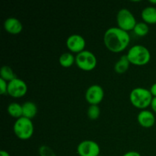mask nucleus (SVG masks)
Masks as SVG:
<instances>
[{"label": "nucleus", "mask_w": 156, "mask_h": 156, "mask_svg": "<svg viewBox=\"0 0 156 156\" xmlns=\"http://www.w3.org/2000/svg\"><path fill=\"white\" fill-rule=\"evenodd\" d=\"M130 43L129 33L118 27L108 28L104 34V44L112 53H120L127 48Z\"/></svg>", "instance_id": "f257e3e1"}, {"label": "nucleus", "mask_w": 156, "mask_h": 156, "mask_svg": "<svg viewBox=\"0 0 156 156\" xmlns=\"http://www.w3.org/2000/svg\"><path fill=\"white\" fill-rule=\"evenodd\" d=\"M152 98L150 90L141 87L133 88L129 94V101L133 106L142 111L150 106Z\"/></svg>", "instance_id": "f03ea898"}, {"label": "nucleus", "mask_w": 156, "mask_h": 156, "mask_svg": "<svg viewBox=\"0 0 156 156\" xmlns=\"http://www.w3.org/2000/svg\"><path fill=\"white\" fill-rule=\"evenodd\" d=\"M126 56L130 64L135 66H145L150 62L151 53L147 47L136 44L129 49Z\"/></svg>", "instance_id": "7ed1b4c3"}, {"label": "nucleus", "mask_w": 156, "mask_h": 156, "mask_svg": "<svg viewBox=\"0 0 156 156\" xmlns=\"http://www.w3.org/2000/svg\"><path fill=\"white\" fill-rule=\"evenodd\" d=\"M13 131L19 140H27L33 136L34 127L30 119L22 117L15 120Z\"/></svg>", "instance_id": "20e7f679"}, {"label": "nucleus", "mask_w": 156, "mask_h": 156, "mask_svg": "<svg viewBox=\"0 0 156 156\" xmlns=\"http://www.w3.org/2000/svg\"><path fill=\"white\" fill-rule=\"evenodd\" d=\"M95 55L89 50H85L76 56V64L79 69L85 72L92 71L97 66Z\"/></svg>", "instance_id": "39448f33"}, {"label": "nucleus", "mask_w": 156, "mask_h": 156, "mask_svg": "<svg viewBox=\"0 0 156 156\" xmlns=\"http://www.w3.org/2000/svg\"><path fill=\"white\" fill-rule=\"evenodd\" d=\"M117 27L126 32L133 30L137 21L133 14L127 9H122L117 15Z\"/></svg>", "instance_id": "423d86ee"}, {"label": "nucleus", "mask_w": 156, "mask_h": 156, "mask_svg": "<svg viewBox=\"0 0 156 156\" xmlns=\"http://www.w3.org/2000/svg\"><path fill=\"white\" fill-rule=\"evenodd\" d=\"M27 92V85L24 80L15 78L8 82L7 94L14 98H21Z\"/></svg>", "instance_id": "0eeeda50"}, {"label": "nucleus", "mask_w": 156, "mask_h": 156, "mask_svg": "<svg viewBox=\"0 0 156 156\" xmlns=\"http://www.w3.org/2000/svg\"><path fill=\"white\" fill-rule=\"evenodd\" d=\"M100 152V146L93 140H83L77 146V153L79 156H99Z\"/></svg>", "instance_id": "6e6552de"}, {"label": "nucleus", "mask_w": 156, "mask_h": 156, "mask_svg": "<svg viewBox=\"0 0 156 156\" xmlns=\"http://www.w3.org/2000/svg\"><path fill=\"white\" fill-rule=\"evenodd\" d=\"M85 100L90 105H98L103 101L105 91L99 85H92L85 91Z\"/></svg>", "instance_id": "1a4fd4ad"}, {"label": "nucleus", "mask_w": 156, "mask_h": 156, "mask_svg": "<svg viewBox=\"0 0 156 156\" xmlns=\"http://www.w3.org/2000/svg\"><path fill=\"white\" fill-rule=\"evenodd\" d=\"M66 44L67 48L72 53L78 54L85 50L86 41L82 35L74 34L68 37Z\"/></svg>", "instance_id": "9d476101"}, {"label": "nucleus", "mask_w": 156, "mask_h": 156, "mask_svg": "<svg viewBox=\"0 0 156 156\" xmlns=\"http://www.w3.org/2000/svg\"><path fill=\"white\" fill-rule=\"evenodd\" d=\"M137 122L142 127L149 129L155 125V117L152 111L143 110L137 115Z\"/></svg>", "instance_id": "9b49d317"}, {"label": "nucleus", "mask_w": 156, "mask_h": 156, "mask_svg": "<svg viewBox=\"0 0 156 156\" xmlns=\"http://www.w3.org/2000/svg\"><path fill=\"white\" fill-rule=\"evenodd\" d=\"M5 30L11 34H18L23 30V25L21 21L16 18L10 17L8 18L3 24Z\"/></svg>", "instance_id": "f8f14e48"}, {"label": "nucleus", "mask_w": 156, "mask_h": 156, "mask_svg": "<svg viewBox=\"0 0 156 156\" xmlns=\"http://www.w3.org/2000/svg\"><path fill=\"white\" fill-rule=\"evenodd\" d=\"M141 17L143 22L147 24H156V7L148 6L143 9L141 12Z\"/></svg>", "instance_id": "ddd939ff"}, {"label": "nucleus", "mask_w": 156, "mask_h": 156, "mask_svg": "<svg viewBox=\"0 0 156 156\" xmlns=\"http://www.w3.org/2000/svg\"><path fill=\"white\" fill-rule=\"evenodd\" d=\"M23 117L32 120L37 114V107L33 101H26L22 105Z\"/></svg>", "instance_id": "4468645a"}, {"label": "nucleus", "mask_w": 156, "mask_h": 156, "mask_svg": "<svg viewBox=\"0 0 156 156\" xmlns=\"http://www.w3.org/2000/svg\"><path fill=\"white\" fill-rule=\"evenodd\" d=\"M129 66H130V62L128 60L127 56L126 55H123L120 56V59L116 62L114 67V71L117 74H123L129 69Z\"/></svg>", "instance_id": "2eb2a0df"}, {"label": "nucleus", "mask_w": 156, "mask_h": 156, "mask_svg": "<svg viewBox=\"0 0 156 156\" xmlns=\"http://www.w3.org/2000/svg\"><path fill=\"white\" fill-rule=\"evenodd\" d=\"M7 111L9 115L13 118H15L16 120L23 117L22 105L17 103V102H12V103L9 104Z\"/></svg>", "instance_id": "dca6fc26"}, {"label": "nucleus", "mask_w": 156, "mask_h": 156, "mask_svg": "<svg viewBox=\"0 0 156 156\" xmlns=\"http://www.w3.org/2000/svg\"><path fill=\"white\" fill-rule=\"evenodd\" d=\"M59 63L64 68H69L76 63V56L72 53H64L60 55L59 58Z\"/></svg>", "instance_id": "f3484780"}, {"label": "nucleus", "mask_w": 156, "mask_h": 156, "mask_svg": "<svg viewBox=\"0 0 156 156\" xmlns=\"http://www.w3.org/2000/svg\"><path fill=\"white\" fill-rule=\"evenodd\" d=\"M16 77L13 69L9 66H3L0 70V79H3L5 82H9L15 79Z\"/></svg>", "instance_id": "a211bd4d"}, {"label": "nucleus", "mask_w": 156, "mask_h": 156, "mask_svg": "<svg viewBox=\"0 0 156 156\" xmlns=\"http://www.w3.org/2000/svg\"><path fill=\"white\" fill-rule=\"evenodd\" d=\"M135 34L138 37H145L149 34V27L146 23L145 22H137L135 27L133 29Z\"/></svg>", "instance_id": "6ab92c4d"}, {"label": "nucleus", "mask_w": 156, "mask_h": 156, "mask_svg": "<svg viewBox=\"0 0 156 156\" xmlns=\"http://www.w3.org/2000/svg\"><path fill=\"white\" fill-rule=\"evenodd\" d=\"M101 114V110L98 105H90L87 111V115L90 120H97Z\"/></svg>", "instance_id": "aec40b11"}, {"label": "nucleus", "mask_w": 156, "mask_h": 156, "mask_svg": "<svg viewBox=\"0 0 156 156\" xmlns=\"http://www.w3.org/2000/svg\"><path fill=\"white\" fill-rule=\"evenodd\" d=\"M39 155L40 156H56L54 151L46 145L41 146L39 148Z\"/></svg>", "instance_id": "412c9836"}, {"label": "nucleus", "mask_w": 156, "mask_h": 156, "mask_svg": "<svg viewBox=\"0 0 156 156\" xmlns=\"http://www.w3.org/2000/svg\"><path fill=\"white\" fill-rule=\"evenodd\" d=\"M8 91V82L0 79V94H6Z\"/></svg>", "instance_id": "4be33fe9"}, {"label": "nucleus", "mask_w": 156, "mask_h": 156, "mask_svg": "<svg viewBox=\"0 0 156 156\" xmlns=\"http://www.w3.org/2000/svg\"><path fill=\"white\" fill-rule=\"evenodd\" d=\"M123 156H142L140 155V152H136V151H129V152H126Z\"/></svg>", "instance_id": "5701e85b"}, {"label": "nucleus", "mask_w": 156, "mask_h": 156, "mask_svg": "<svg viewBox=\"0 0 156 156\" xmlns=\"http://www.w3.org/2000/svg\"><path fill=\"white\" fill-rule=\"evenodd\" d=\"M150 107H151V108H152V111L156 114V97H154L153 98H152V103H151Z\"/></svg>", "instance_id": "b1692460"}, {"label": "nucleus", "mask_w": 156, "mask_h": 156, "mask_svg": "<svg viewBox=\"0 0 156 156\" xmlns=\"http://www.w3.org/2000/svg\"><path fill=\"white\" fill-rule=\"evenodd\" d=\"M149 90H150V92L151 94H152V96H153V98L156 97V82L155 83L152 84Z\"/></svg>", "instance_id": "393cba45"}, {"label": "nucleus", "mask_w": 156, "mask_h": 156, "mask_svg": "<svg viewBox=\"0 0 156 156\" xmlns=\"http://www.w3.org/2000/svg\"><path fill=\"white\" fill-rule=\"evenodd\" d=\"M0 156H10V155L7 151L1 150L0 151Z\"/></svg>", "instance_id": "a878e982"}, {"label": "nucleus", "mask_w": 156, "mask_h": 156, "mask_svg": "<svg viewBox=\"0 0 156 156\" xmlns=\"http://www.w3.org/2000/svg\"><path fill=\"white\" fill-rule=\"evenodd\" d=\"M149 2L152 3V5H153V4H156V1H149Z\"/></svg>", "instance_id": "bb28decb"}, {"label": "nucleus", "mask_w": 156, "mask_h": 156, "mask_svg": "<svg viewBox=\"0 0 156 156\" xmlns=\"http://www.w3.org/2000/svg\"><path fill=\"white\" fill-rule=\"evenodd\" d=\"M99 156H102V155H99Z\"/></svg>", "instance_id": "cd10ccee"}]
</instances>
